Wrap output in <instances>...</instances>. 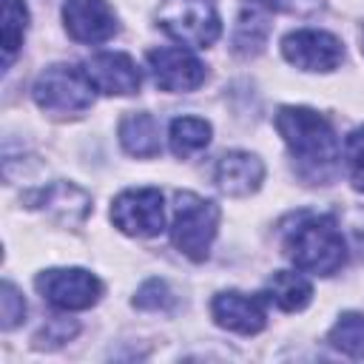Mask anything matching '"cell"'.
<instances>
[{
	"instance_id": "cell-5",
	"label": "cell",
	"mask_w": 364,
	"mask_h": 364,
	"mask_svg": "<svg viewBox=\"0 0 364 364\" xmlns=\"http://www.w3.org/2000/svg\"><path fill=\"white\" fill-rule=\"evenodd\" d=\"M94 82L85 74V65H71V63H57L40 71L34 80V102L54 117H77L91 108L94 102Z\"/></svg>"
},
{
	"instance_id": "cell-15",
	"label": "cell",
	"mask_w": 364,
	"mask_h": 364,
	"mask_svg": "<svg viewBox=\"0 0 364 364\" xmlns=\"http://www.w3.org/2000/svg\"><path fill=\"white\" fill-rule=\"evenodd\" d=\"M270 11L273 6L267 0H245L236 28H233V51L242 57H256L270 34Z\"/></svg>"
},
{
	"instance_id": "cell-18",
	"label": "cell",
	"mask_w": 364,
	"mask_h": 364,
	"mask_svg": "<svg viewBox=\"0 0 364 364\" xmlns=\"http://www.w3.org/2000/svg\"><path fill=\"white\" fill-rule=\"evenodd\" d=\"M168 142L173 156L188 159L208 148L210 142V122L202 117H176L168 128Z\"/></svg>"
},
{
	"instance_id": "cell-3",
	"label": "cell",
	"mask_w": 364,
	"mask_h": 364,
	"mask_svg": "<svg viewBox=\"0 0 364 364\" xmlns=\"http://www.w3.org/2000/svg\"><path fill=\"white\" fill-rule=\"evenodd\" d=\"M219 230V205L193 193L176 191L173 193V222H171V242L179 253L191 262H205L210 245Z\"/></svg>"
},
{
	"instance_id": "cell-12",
	"label": "cell",
	"mask_w": 364,
	"mask_h": 364,
	"mask_svg": "<svg viewBox=\"0 0 364 364\" xmlns=\"http://www.w3.org/2000/svg\"><path fill=\"white\" fill-rule=\"evenodd\" d=\"M85 74L94 82V88L102 91V94H108V97L136 94L139 91V82H142V74H139L136 63L128 54H122V51L94 54L85 63Z\"/></svg>"
},
{
	"instance_id": "cell-8",
	"label": "cell",
	"mask_w": 364,
	"mask_h": 364,
	"mask_svg": "<svg viewBox=\"0 0 364 364\" xmlns=\"http://www.w3.org/2000/svg\"><path fill=\"white\" fill-rule=\"evenodd\" d=\"M282 54L301 71H333L344 60V46L336 34L321 28H296L282 37Z\"/></svg>"
},
{
	"instance_id": "cell-4",
	"label": "cell",
	"mask_w": 364,
	"mask_h": 364,
	"mask_svg": "<svg viewBox=\"0 0 364 364\" xmlns=\"http://www.w3.org/2000/svg\"><path fill=\"white\" fill-rule=\"evenodd\" d=\"M156 26L185 48H208L222 34L216 0H159Z\"/></svg>"
},
{
	"instance_id": "cell-24",
	"label": "cell",
	"mask_w": 364,
	"mask_h": 364,
	"mask_svg": "<svg viewBox=\"0 0 364 364\" xmlns=\"http://www.w3.org/2000/svg\"><path fill=\"white\" fill-rule=\"evenodd\" d=\"M344 154L355 168H364V125H358L355 131H350L347 142H344Z\"/></svg>"
},
{
	"instance_id": "cell-9",
	"label": "cell",
	"mask_w": 364,
	"mask_h": 364,
	"mask_svg": "<svg viewBox=\"0 0 364 364\" xmlns=\"http://www.w3.org/2000/svg\"><path fill=\"white\" fill-rule=\"evenodd\" d=\"M145 60H148L154 82L162 91L182 94V91H193V88H199L205 82V65L188 48H179V46L151 48L145 54Z\"/></svg>"
},
{
	"instance_id": "cell-19",
	"label": "cell",
	"mask_w": 364,
	"mask_h": 364,
	"mask_svg": "<svg viewBox=\"0 0 364 364\" xmlns=\"http://www.w3.org/2000/svg\"><path fill=\"white\" fill-rule=\"evenodd\" d=\"M327 341L350 358H364V316L361 313H341L338 321L330 327Z\"/></svg>"
},
{
	"instance_id": "cell-20",
	"label": "cell",
	"mask_w": 364,
	"mask_h": 364,
	"mask_svg": "<svg viewBox=\"0 0 364 364\" xmlns=\"http://www.w3.org/2000/svg\"><path fill=\"white\" fill-rule=\"evenodd\" d=\"M26 28H28L26 3L23 0H3V57H6V65L11 63V57L23 46Z\"/></svg>"
},
{
	"instance_id": "cell-11",
	"label": "cell",
	"mask_w": 364,
	"mask_h": 364,
	"mask_svg": "<svg viewBox=\"0 0 364 364\" xmlns=\"http://www.w3.org/2000/svg\"><path fill=\"white\" fill-rule=\"evenodd\" d=\"M63 23L71 40L97 46L117 34V14L105 0H65Z\"/></svg>"
},
{
	"instance_id": "cell-17",
	"label": "cell",
	"mask_w": 364,
	"mask_h": 364,
	"mask_svg": "<svg viewBox=\"0 0 364 364\" xmlns=\"http://www.w3.org/2000/svg\"><path fill=\"white\" fill-rule=\"evenodd\" d=\"M264 299L273 301L279 310L284 313H299L310 304L313 299V284L296 273V270H276L270 279H267V287H264Z\"/></svg>"
},
{
	"instance_id": "cell-21",
	"label": "cell",
	"mask_w": 364,
	"mask_h": 364,
	"mask_svg": "<svg viewBox=\"0 0 364 364\" xmlns=\"http://www.w3.org/2000/svg\"><path fill=\"white\" fill-rule=\"evenodd\" d=\"M173 293H171V287L162 282V279H148L139 290H136V296H134V307H139V310H151V313H165V310H171L173 307Z\"/></svg>"
},
{
	"instance_id": "cell-2",
	"label": "cell",
	"mask_w": 364,
	"mask_h": 364,
	"mask_svg": "<svg viewBox=\"0 0 364 364\" xmlns=\"http://www.w3.org/2000/svg\"><path fill=\"white\" fill-rule=\"evenodd\" d=\"M287 259L313 276H333L347 262V245L333 216H304L284 239Z\"/></svg>"
},
{
	"instance_id": "cell-6",
	"label": "cell",
	"mask_w": 364,
	"mask_h": 364,
	"mask_svg": "<svg viewBox=\"0 0 364 364\" xmlns=\"http://www.w3.org/2000/svg\"><path fill=\"white\" fill-rule=\"evenodd\" d=\"M37 293L57 310H88L102 296V282L82 267H51L37 273Z\"/></svg>"
},
{
	"instance_id": "cell-16",
	"label": "cell",
	"mask_w": 364,
	"mask_h": 364,
	"mask_svg": "<svg viewBox=\"0 0 364 364\" xmlns=\"http://www.w3.org/2000/svg\"><path fill=\"white\" fill-rule=\"evenodd\" d=\"M119 145L136 156L151 159L159 154V122L148 111H134L119 119Z\"/></svg>"
},
{
	"instance_id": "cell-25",
	"label": "cell",
	"mask_w": 364,
	"mask_h": 364,
	"mask_svg": "<svg viewBox=\"0 0 364 364\" xmlns=\"http://www.w3.org/2000/svg\"><path fill=\"white\" fill-rule=\"evenodd\" d=\"M353 188L364 193V168H355V173H353Z\"/></svg>"
},
{
	"instance_id": "cell-22",
	"label": "cell",
	"mask_w": 364,
	"mask_h": 364,
	"mask_svg": "<svg viewBox=\"0 0 364 364\" xmlns=\"http://www.w3.org/2000/svg\"><path fill=\"white\" fill-rule=\"evenodd\" d=\"M77 321L74 318H65V316H54L43 324V330L34 336V347H46V350H54V347H63L68 338L77 336Z\"/></svg>"
},
{
	"instance_id": "cell-7",
	"label": "cell",
	"mask_w": 364,
	"mask_h": 364,
	"mask_svg": "<svg viewBox=\"0 0 364 364\" xmlns=\"http://www.w3.org/2000/svg\"><path fill=\"white\" fill-rule=\"evenodd\" d=\"M111 222L125 236L148 239L165 230V205L159 188H128L111 202Z\"/></svg>"
},
{
	"instance_id": "cell-23",
	"label": "cell",
	"mask_w": 364,
	"mask_h": 364,
	"mask_svg": "<svg viewBox=\"0 0 364 364\" xmlns=\"http://www.w3.org/2000/svg\"><path fill=\"white\" fill-rule=\"evenodd\" d=\"M23 318H26V299L20 296V290L11 282H3V287H0V327L14 330Z\"/></svg>"
},
{
	"instance_id": "cell-1",
	"label": "cell",
	"mask_w": 364,
	"mask_h": 364,
	"mask_svg": "<svg viewBox=\"0 0 364 364\" xmlns=\"http://www.w3.org/2000/svg\"><path fill=\"white\" fill-rule=\"evenodd\" d=\"M276 131L293 156L296 173L307 185H327L336 176L341 145L324 114L307 105H282L276 114Z\"/></svg>"
},
{
	"instance_id": "cell-13",
	"label": "cell",
	"mask_w": 364,
	"mask_h": 364,
	"mask_svg": "<svg viewBox=\"0 0 364 364\" xmlns=\"http://www.w3.org/2000/svg\"><path fill=\"white\" fill-rule=\"evenodd\" d=\"M26 202H28V208H37L48 219L68 225V228L85 222V216L91 213V196L71 182H51L46 188L34 191L31 196H26Z\"/></svg>"
},
{
	"instance_id": "cell-10",
	"label": "cell",
	"mask_w": 364,
	"mask_h": 364,
	"mask_svg": "<svg viewBox=\"0 0 364 364\" xmlns=\"http://www.w3.org/2000/svg\"><path fill=\"white\" fill-rule=\"evenodd\" d=\"M264 293L247 296L239 290H222L210 301V316L222 330L239 333V336H256L267 324V310H264Z\"/></svg>"
},
{
	"instance_id": "cell-14",
	"label": "cell",
	"mask_w": 364,
	"mask_h": 364,
	"mask_svg": "<svg viewBox=\"0 0 364 364\" xmlns=\"http://www.w3.org/2000/svg\"><path fill=\"white\" fill-rule=\"evenodd\" d=\"M264 165L250 151H228L216 159L213 182L228 196H250L262 188Z\"/></svg>"
}]
</instances>
